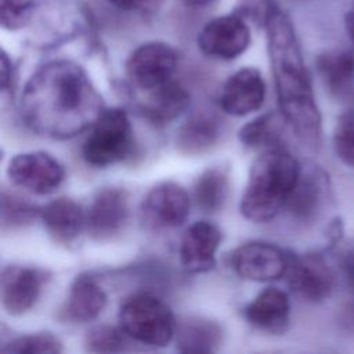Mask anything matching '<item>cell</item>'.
<instances>
[{
    "label": "cell",
    "mask_w": 354,
    "mask_h": 354,
    "mask_svg": "<svg viewBox=\"0 0 354 354\" xmlns=\"http://www.w3.org/2000/svg\"><path fill=\"white\" fill-rule=\"evenodd\" d=\"M104 101L86 71L65 59L41 65L25 83L21 115L40 136L72 138L90 129L104 111Z\"/></svg>",
    "instance_id": "6da1fadb"
},
{
    "label": "cell",
    "mask_w": 354,
    "mask_h": 354,
    "mask_svg": "<svg viewBox=\"0 0 354 354\" xmlns=\"http://www.w3.org/2000/svg\"><path fill=\"white\" fill-rule=\"evenodd\" d=\"M264 24L282 118L306 145L317 148L321 142V113L293 24L272 0L267 3Z\"/></svg>",
    "instance_id": "7a4b0ae2"
},
{
    "label": "cell",
    "mask_w": 354,
    "mask_h": 354,
    "mask_svg": "<svg viewBox=\"0 0 354 354\" xmlns=\"http://www.w3.org/2000/svg\"><path fill=\"white\" fill-rule=\"evenodd\" d=\"M301 174L297 160L282 147L266 149L252 165L239 209L250 221L274 218L286 203Z\"/></svg>",
    "instance_id": "3957f363"
},
{
    "label": "cell",
    "mask_w": 354,
    "mask_h": 354,
    "mask_svg": "<svg viewBox=\"0 0 354 354\" xmlns=\"http://www.w3.org/2000/svg\"><path fill=\"white\" fill-rule=\"evenodd\" d=\"M119 328L137 343L165 347L176 336V319L169 306L149 292H137L123 300Z\"/></svg>",
    "instance_id": "277c9868"
},
{
    "label": "cell",
    "mask_w": 354,
    "mask_h": 354,
    "mask_svg": "<svg viewBox=\"0 0 354 354\" xmlns=\"http://www.w3.org/2000/svg\"><path fill=\"white\" fill-rule=\"evenodd\" d=\"M133 151V130L124 109H104L82 147V156L93 167H108L123 162Z\"/></svg>",
    "instance_id": "5b68a950"
},
{
    "label": "cell",
    "mask_w": 354,
    "mask_h": 354,
    "mask_svg": "<svg viewBox=\"0 0 354 354\" xmlns=\"http://www.w3.org/2000/svg\"><path fill=\"white\" fill-rule=\"evenodd\" d=\"M176 50L163 41H147L131 51L126 61V75L133 86L149 91L166 82L177 68Z\"/></svg>",
    "instance_id": "8992f818"
},
{
    "label": "cell",
    "mask_w": 354,
    "mask_h": 354,
    "mask_svg": "<svg viewBox=\"0 0 354 354\" xmlns=\"http://www.w3.org/2000/svg\"><path fill=\"white\" fill-rule=\"evenodd\" d=\"M8 178L33 194L55 191L65 178L64 166L48 152L30 151L12 156L7 166Z\"/></svg>",
    "instance_id": "52a82bcc"
},
{
    "label": "cell",
    "mask_w": 354,
    "mask_h": 354,
    "mask_svg": "<svg viewBox=\"0 0 354 354\" xmlns=\"http://www.w3.org/2000/svg\"><path fill=\"white\" fill-rule=\"evenodd\" d=\"M189 214V196L177 183L165 181L152 187L140 207L141 221L153 230H170L184 224Z\"/></svg>",
    "instance_id": "ba28073f"
},
{
    "label": "cell",
    "mask_w": 354,
    "mask_h": 354,
    "mask_svg": "<svg viewBox=\"0 0 354 354\" xmlns=\"http://www.w3.org/2000/svg\"><path fill=\"white\" fill-rule=\"evenodd\" d=\"M129 195L123 188L106 187L93 198L86 213V230L98 242L118 236L129 220Z\"/></svg>",
    "instance_id": "9c48e42d"
},
{
    "label": "cell",
    "mask_w": 354,
    "mask_h": 354,
    "mask_svg": "<svg viewBox=\"0 0 354 354\" xmlns=\"http://www.w3.org/2000/svg\"><path fill=\"white\" fill-rule=\"evenodd\" d=\"M289 257L275 245L252 241L238 246L231 254L234 271L243 279L268 282L286 274Z\"/></svg>",
    "instance_id": "30bf717a"
},
{
    "label": "cell",
    "mask_w": 354,
    "mask_h": 354,
    "mask_svg": "<svg viewBox=\"0 0 354 354\" xmlns=\"http://www.w3.org/2000/svg\"><path fill=\"white\" fill-rule=\"evenodd\" d=\"M250 30L238 15H220L210 19L198 35L199 50L216 59H234L248 48Z\"/></svg>",
    "instance_id": "8fae6325"
},
{
    "label": "cell",
    "mask_w": 354,
    "mask_h": 354,
    "mask_svg": "<svg viewBox=\"0 0 354 354\" xmlns=\"http://www.w3.org/2000/svg\"><path fill=\"white\" fill-rule=\"evenodd\" d=\"M44 275L26 266H7L1 272L0 292L3 308L11 315L28 313L39 300Z\"/></svg>",
    "instance_id": "7c38bea8"
},
{
    "label": "cell",
    "mask_w": 354,
    "mask_h": 354,
    "mask_svg": "<svg viewBox=\"0 0 354 354\" xmlns=\"http://www.w3.org/2000/svg\"><path fill=\"white\" fill-rule=\"evenodd\" d=\"M221 242V232L210 221L201 220L191 224L181 236L178 254L185 271L202 274L216 266V253Z\"/></svg>",
    "instance_id": "4fadbf2b"
},
{
    "label": "cell",
    "mask_w": 354,
    "mask_h": 354,
    "mask_svg": "<svg viewBox=\"0 0 354 354\" xmlns=\"http://www.w3.org/2000/svg\"><path fill=\"white\" fill-rule=\"evenodd\" d=\"M266 97V83L259 69L242 68L224 83L218 104L223 112L232 116H245L257 111Z\"/></svg>",
    "instance_id": "5bb4252c"
},
{
    "label": "cell",
    "mask_w": 354,
    "mask_h": 354,
    "mask_svg": "<svg viewBox=\"0 0 354 354\" xmlns=\"http://www.w3.org/2000/svg\"><path fill=\"white\" fill-rule=\"evenodd\" d=\"M290 289L308 301L326 299L335 283V277L328 264L315 254L289 259L286 274Z\"/></svg>",
    "instance_id": "9a60e30c"
},
{
    "label": "cell",
    "mask_w": 354,
    "mask_h": 354,
    "mask_svg": "<svg viewBox=\"0 0 354 354\" xmlns=\"http://www.w3.org/2000/svg\"><path fill=\"white\" fill-rule=\"evenodd\" d=\"M243 315L253 328L271 335H282L289 328V297L283 290L268 286L245 307Z\"/></svg>",
    "instance_id": "2e32d148"
},
{
    "label": "cell",
    "mask_w": 354,
    "mask_h": 354,
    "mask_svg": "<svg viewBox=\"0 0 354 354\" xmlns=\"http://www.w3.org/2000/svg\"><path fill=\"white\" fill-rule=\"evenodd\" d=\"M106 306V293L88 274L77 275L68 292L58 317L65 322L84 324L95 319Z\"/></svg>",
    "instance_id": "e0dca14e"
},
{
    "label": "cell",
    "mask_w": 354,
    "mask_h": 354,
    "mask_svg": "<svg viewBox=\"0 0 354 354\" xmlns=\"http://www.w3.org/2000/svg\"><path fill=\"white\" fill-rule=\"evenodd\" d=\"M40 218L54 242H73L83 227L86 214L82 206L71 198H57L40 209Z\"/></svg>",
    "instance_id": "ac0fdd59"
},
{
    "label": "cell",
    "mask_w": 354,
    "mask_h": 354,
    "mask_svg": "<svg viewBox=\"0 0 354 354\" xmlns=\"http://www.w3.org/2000/svg\"><path fill=\"white\" fill-rule=\"evenodd\" d=\"M140 104L141 113L155 124H166L181 116L191 102V95L180 83L169 80L147 91Z\"/></svg>",
    "instance_id": "d6986e66"
},
{
    "label": "cell",
    "mask_w": 354,
    "mask_h": 354,
    "mask_svg": "<svg viewBox=\"0 0 354 354\" xmlns=\"http://www.w3.org/2000/svg\"><path fill=\"white\" fill-rule=\"evenodd\" d=\"M220 134L218 118L209 111H196L180 126L176 147L185 155H202L216 145Z\"/></svg>",
    "instance_id": "ffe728a7"
},
{
    "label": "cell",
    "mask_w": 354,
    "mask_h": 354,
    "mask_svg": "<svg viewBox=\"0 0 354 354\" xmlns=\"http://www.w3.org/2000/svg\"><path fill=\"white\" fill-rule=\"evenodd\" d=\"M221 343L223 329L209 318L189 317L176 328V347L181 353L209 354L217 351Z\"/></svg>",
    "instance_id": "44dd1931"
},
{
    "label": "cell",
    "mask_w": 354,
    "mask_h": 354,
    "mask_svg": "<svg viewBox=\"0 0 354 354\" xmlns=\"http://www.w3.org/2000/svg\"><path fill=\"white\" fill-rule=\"evenodd\" d=\"M230 181L223 167H209L196 178L194 184V201L205 213L220 210L228 196Z\"/></svg>",
    "instance_id": "7402d4cb"
},
{
    "label": "cell",
    "mask_w": 354,
    "mask_h": 354,
    "mask_svg": "<svg viewBox=\"0 0 354 354\" xmlns=\"http://www.w3.org/2000/svg\"><path fill=\"white\" fill-rule=\"evenodd\" d=\"M317 68L328 88L342 93L354 79V54L350 51L325 53L318 57Z\"/></svg>",
    "instance_id": "603a6c76"
},
{
    "label": "cell",
    "mask_w": 354,
    "mask_h": 354,
    "mask_svg": "<svg viewBox=\"0 0 354 354\" xmlns=\"http://www.w3.org/2000/svg\"><path fill=\"white\" fill-rule=\"evenodd\" d=\"M239 140L249 148H278L279 145V122L274 112L264 113L243 124L239 130Z\"/></svg>",
    "instance_id": "cb8c5ba5"
},
{
    "label": "cell",
    "mask_w": 354,
    "mask_h": 354,
    "mask_svg": "<svg viewBox=\"0 0 354 354\" xmlns=\"http://www.w3.org/2000/svg\"><path fill=\"white\" fill-rule=\"evenodd\" d=\"M321 183L317 174H300L286 203V209L299 220H308L317 210L321 198Z\"/></svg>",
    "instance_id": "d4e9b609"
},
{
    "label": "cell",
    "mask_w": 354,
    "mask_h": 354,
    "mask_svg": "<svg viewBox=\"0 0 354 354\" xmlns=\"http://www.w3.org/2000/svg\"><path fill=\"white\" fill-rule=\"evenodd\" d=\"M130 340L120 328L98 325L86 333L83 344L88 353H120L129 350Z\"/></svg>",
    "instance_id": "484cf974"
},
{
    "label": "cell",
    "mask_w": 354,
    "mask_h": 354,
    "mask_svg": "<svg viewBox=\"0 0 354 354\" xmlns=\"http://www.w3.org/2000/svg\"><path fill=\"white\" fill-rule=\"evenodd\" d=\"M62 350L61 340L48 332L22 335L1 347L8 354H59Z\"/></svg>",
    "instance_id": "4316f807"
},
{
    "label": "cell",
    "mask_w": 354,
    "mask_h": 354,
    "mask_svg": "<svg viewBox=\"0 0 354 354\" xmlns=\"http://www.w3.org/2000/svg\"><path fill=\"white\" fill-rule=\"evenodd\" d=\"M40 210L36 209L32 203L22 201V198L3 192L1 195V223L3 228L21 227L30 223Z\"/></svg>",
    "instance_id": "83f0119b"
},
{
    "label": "cell",
    "mask_w": 354,
    "mask_h": 354,
    "mask_svg": "<svg viewBox=\"0 0 354 354\" xmlns=\"http://www.w3.org/2000/svg\"><path fill=\"white\" fill-rule=\"evenodd\" d=\"M333 144L337 156L354 167V111L343 113L335 127Z\"/></svg>",
    "instance_id": "f1b7e54d"
},
{
    "label": "cell",
    "mask_w": 354,
    "mask_h": 354,
    "mask_svg": "<svg viewBox=\"0 0 354 354\" xmlns=\"http://www.w3.org/2000/svg\"><path fill=\"white\" fill-rule=\"evenodd\" d=\"M33 0H1V25L15 30L22 28L30 18Z\"/></svg>",
    "instance_id": "f546056e"
},
{
    "label": "cell",
    "mask_w": 354,
    "mask_h": 354,
    "mask_svg": "<svg viewBox=\"0 0 354 354\" xmlns=\"http://www.w3.org/2000/svg\"><path fill=\"white\" fill-rule=\"evenodd\" d=\"M108 3L123 11L152 14L160 8L163 0H108Z\"/></svg>",
    "instance_id": "4dcf8cb0"
},
{
    "label": "cell",
    "mask_w": 354,
    "mask_h": 354,
    "mask_svg": "<svg viewBox=\"0 0 354 354\" xmlns=\"http://www.w3.org/2000/svg\"><path fill=\"white\" fill-rule=\"evenodd\" d=\"M14 80V69L8 55L3 51L1 53V90H10Z\"/></svg>",
    "instance_id": "1f68e13d"
},
{
    "label": "cell",
    "mask_w": 354,
    "mask_h": 354,
    "mask_svg": "<svg viewBox=\"0 0 354 354\" xmlns=\"http://www.w3.org/2000/svg\"><path fill=\"white\" fill-rule=\"evenodd\" d=\"M342 268L348 288L354 292V253H350L343 259Z\"/></svg>",
    "instance_id": "d6a6232c"
},
{
    "label": "cell",
    "mask_w": 354,
    "mask_h": 354,
    "mask_svg": "<svg viewBox=\"0 0 354 354\" xmlns=\"http://www.w3.org/2000/svg\"><path fill=\"white\" fill-rule=\"evenodd\" d=\"M346 29H347V33H348L350 39L354 43V0L351 3V7L348 8V11L346 14Z\"/></svg>",
    "instance_id": "836d02e7"
},
{
    "label": "cell",
    "mask_w": 354,
    "mask_h": 354,
    "mask_svg": "<svg viewBox=\"0 0 354 354\" xmlns=\"http://www.w3.org/2000/svg\"><path fill=\"white\" fill-rule=\"evenodd\" d=\"M180 1H183L184 4L191 6V7H202V6L207 4V3H210L212 0H180Z\"/></svg>",
    "instance_id": "e575fe53"
}]
</instances>
